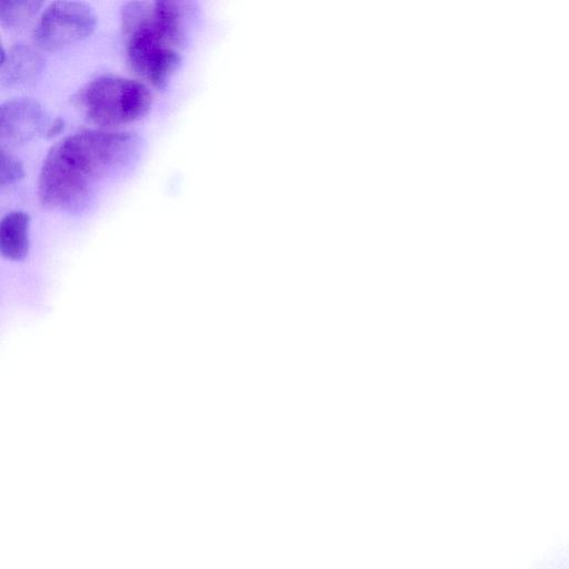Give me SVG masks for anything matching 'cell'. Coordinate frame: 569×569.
Wrapping results in <instances>:
<instances>
[{"mask_svg": "<svg viewBox=\"0 0 569 569\" xmlns=\"http://www.w3.org/2000/svg\"><path fill=\"white\" fill-rule=\"evenodd\" d=\"M141 144L132 132L83 130L64 137L43 159L37 184L40 203L80 209L98 187L133 166Z\"/></svg>", "mask_w": 569, "mask_h": 569, "instance_id": "6da1fadb", "label": "cell"}, {"mask_svg": "<svg viewBox=\"0 0 569 569\" xmlns=\"http://www.w3.org/2000/svg\"><path fill=\"white\" fill-rule=\"evenodd\" d=\"M198 16L193 1H130L121 9V28L130 69L164 89L182 61V50Z\"/></svg>", "mask_w": 569, "mask_h": 569, "instance_id": "7a4b0ae2", "label": "cell"}, {"mask_svg": "<svg viewBox=\"0 0 569 569\" xmlns=\"http://www.w3.org/2000/svg\"><path fill=\"white\" fill-rule=\"evenodd\" d=\"M72 102L90 122L113 128L147 114L152 104V93L141 81L101 76L79 89Z\"/></svg>", "mask_w": 569, "mask_h": 569, "instance_id": "3957f363", "label": "cell"}, {"mask_svg": "<svg viewBox=\"0 0 569 569\" xmlns=\"http://www.w3.org/2000/svg\"><path fill=\"white\" fill-rule=\"evenodd\" d=\"M97 26L93 9L82 1H53L42 11L32 32L33 43L54 51L88 38Z\"/></svg>", "mask_w": 569, "mask_h": 569, "instance_id": "277c9868", "label": "cell"}, {"mask_svg": "<svg viewBox=\"0 0 569 569\" xmlns=\"http://www.w3.org/2000/svg\"><path fill=\"white\" fill-rule=\"evenodd\" d=\"M46 124L42 106L28 97L4 101L0 107L1 147L26 143L40 134Z\"/></svg>", "mask_w": 569, "mask_h": 569, "instance_id": "5b68a950", "label": "cell"}, {"mask_svg": "<svg viewBox=\"0 0 569 569\" xmlns=\"http://www.w3.org/2000/svg\"><path fill=\"white\" fill-rule=\"evenodd\" d=\"M31 217L22 210L8 212L0 222V252L9 263H23L31 248Z\"/></svg>", "mask_w": 569, "mask_h": 569, "instance_id": "8992f818", "label": "cell"}, {"mask_svg": "<svg viewBox=\"0 0 569 569\" xmlns=\"http://www.w3.org/2000/svg\"><path fill=\"white\" fill-rule=\"evenodd\" d=\"M43 60L39 52L26 43H17L8 51L1 50L0 81L10 87L31 80L42 69Z\"/></svg>", "mask_w": 569, "mask_h": 569, "instance_id": "52a82bcc", "label": "cell"}, {"mask_svg": "<svg viewBox=\"0 0 569 569\" xmlns=\"http://www.w3.org/2000/svg\"><path fill=\"white\" fill-rule=\"evenodd\" d=\"M43 6L38 0H1L0 23L6 29H18L28 24Z\"/></svg>", "mask_w": 569, "mask_h": 569, "instance_id": "ba28073f", "label": "cell"}, {"mask_svg": "<svg viewBox=\"0 0 569 569\" xmlns=\"http://www.w3.org/2000/svg\"><path fill=\"white\" fill-rule=\"evenodd\" d=\"M24 176L22 163L6 148L0 149V187L4 189L22 180Z\"/></svg>", "mask_w": 569, "mask_h": 569, "instance_id": "9c48e42d", "label": "cell"}, {"mask_svg": "<svg viewBox=\"0 0 569 569\" xmlns=\"http://www.w3.org/2000/svg\"><path fill=\"white\" fill-rule=\"evenodd\" d=\"M63 120L61 118H57L47 129L46 137L52 138L57 136L63 129Z\"/></svg>", "mask_w": 569, "mask_h": 569, "instance_id": "30bf717a", "label": "cell"}]
</instances>
